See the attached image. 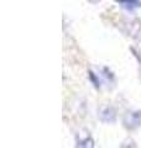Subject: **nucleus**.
<instances>
[{
	"instance_id": "1",
	"label": "nucleus",
	"mask_w": 141,
	"mask_h": 148,
	"mask_svg": "<svg viewBox=\"0 0 141 148\" xmlns=\"http://www.w3.org/2000/svg\"><path fill=\"white\" fill-rule=\"evenodd\" d=\"M116 1L121 3V6H124L125 9H129V10H133L135 8L141 6V3L139 0H116Z\"/></svg>"
}]
</instances>
